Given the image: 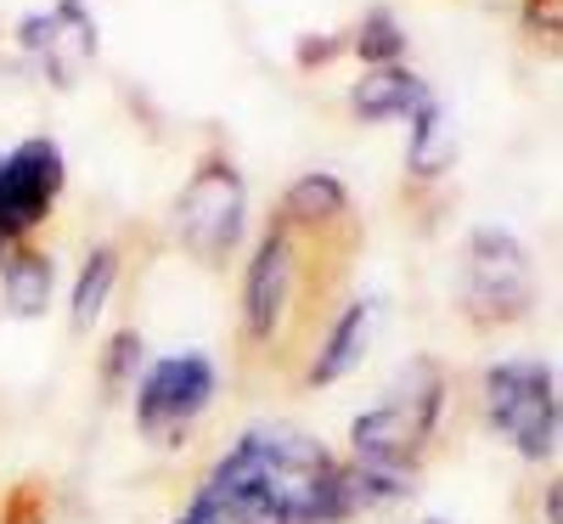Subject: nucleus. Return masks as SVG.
Instances as JSON below:
<instances>
[{"label":"nucleus","mask_w":563,"mask_h":524,"mask_svg":"<svg viewBox=\"0 0 563 524\" xmlns=\"http://www.w3.org/2000/svg\"><path fill=\"white\" fill-rule=\"evenodd\" d=\"M63 193V153H57V141H23V148L0 164V237H18L29 231L45 209L57 204Z\"/></svg>","instance_id":"20e7f679"},{"label":"nucleus","mask_w":563,"mask_h":524,"mask_svg":"<svg viewBox=\"0 0 563 524\" xmlns=\"http://www.w3.org/2000/svg\"><path fill=\"white\" fill-rule=\"evenodd\" d=\"M180 524H249V518H243L238 507H231L225 496H214V491L203 485V491H198V502L180 513Z\"/></svg>","instance_id":"dca6fc26"},{"label":"nucleus","mask_w":563,"mask_h":524,"mask_svg":"<svg viewBox=\"0 0 563 524\" xmlns=\"http://www.w3.org/2000/svg\"><path fill=\"white\" fill-rule=\"evenodd\" d=\"M451 164V130L440 119V102L411 113V170L417 175H440Z\"/></svg>","instance_id":"f8f14e48"},{"label":"nucleus","mask_w":563,"mask_h":524,"mask_svg":"<svg viewBox=\"0 0 563 524\" xmlns=\"http://www.w3.org/2000/svg\"><path fill=\"white\" fill-rule=\"evenodd\" d=\"M113 271H119L113 249H97V254L85 260V271H79V288H74V327H90V321L102 316L108 288H113Z\"/></svg>","instance_id":"ddd939ff"},{"label":"nucleus","mask_w":563,"mask_h":524,"mask_svg":"<svg viewBox=\"0 0 563 524\" xmlns=\"http://www.w3.org/2000/svg\"><path fill=\"white\" fill-rule=\"evenodd\" d=\"M0 288H7L12 316H40L45 305H52V260H40V254L12 260L7 276H0Z\"/></svg>","instance_id":"9b49d317"},{"label":"nucleus","mask_w":563,"mask_h":524,"mask_svg":"<svg viewBox=\"0 0 563 524\" xmlns=\"http://www.w3.org/2000/svg\"><path fill=\"white\" fill-rule=\"evenodd\" d=\"M440 372L429 361H417L400 384L372 406L361 423H355V451L366 462H389V468H406L417 457V446L429 440V428L440 417Z\"/></svg>","instance_id":"f257e3e1"},{"label":"nucleus","mask_w":563,"mask_h":524,"mask_svg":"<svg viewBox=\"0 0 563 524\" xmlns=\"http://www.w3.org/2000/svg\"><path fill=\"white\" fill-rule=\"evenodd\" d=\"M355 52L372 57V63H395V57L406 52V34L395 29L389 12H372V18L361 23V34H355Z\"/></svg>","instance_id":"2eb2a0df"},{"label":"nucleus","mask_w":563,"mask_h":524,"mask_svg":"<svg viewBox=\"0 0 563 524\" xmlns=\"http://www.w3.org/2000/svg\"><path fill=\"white\" fill-rule=\"evenodd\" d=\"M462 305L479 321H512L530 310V260L507 231H474Z\"/></svg>","instance_id":"7ed1b4c3"},{"label":"nucleus","mask_w":563,"mask_h":524,"mask_svg":"<svg viewBox=\"0 0 563 524\" xmlns=\"http://www.w3.org/2000/svg\"><path fill=\"white\" fill-rule=\"evenodd\" d=\"M372 316H378V305H355V310H344L339 332L327 339L321 361L310 367V384H333V378H344V372L361 361V350L372 345Z\"/></svg>","instance_id":"9d476101"},{"label":"nucleus","mask_w":563,"mask_h":524,"mask_svg":"<svg viewBox=\"0 0 563 524\" xmlns=\"http://www.w3.org/2000/svg\"><path fill=\"white\" fill-rule=\"evenodd\" d=\"M429 102H434L429 85L400 74V68H378L372 79H361V90H355V113L361 119H406V113L429 108Z\"/></svg>","instance_id":"1a4fd4ad"},{"label":"nucleus","mask_w":563,"mask_h":524,"mask_svg":"<svg viewBox=\"0 0 563 524\" xmlns=\"http://www.w3.org/2000/svg\"><path fill=\"white\" fill-rule=\"evenodd\" d=\"M243 231V181L231 164H203L180 198V237L198 254H225Z\"/></svg>","instance_id":"39448f33"},{"label":"nucleus","mask_w":563,"mask_h":524,"mask_svg":"<svg viewBox=\"0 0 563 524\" xmlns=\"http://www.w3.org/2000/svg\"><path fill=\"white\" fill-rule=\"evenodd\" d=\"M288 288H294V249H288V237H271V243L254 254V271H249V332L254 339H265V332L282 321Z\"/></svg>","instance_id":"6e6552de"},{"label":"nucleus","mask_w":563,"mask_h":524,"mask_svg":"<svg viewBox=\"0 0 563 524\" xmlns=\"http://www.w3.org/2000/svg\"><path fill=\"white\" fill-rule=\"evenodd\" d=\"M485 390H490V423L501 428V435L519 446L530 462L552 457V440H558L552 372L536 367V361H507V367H490Z\"/></svg>","instance_id":"f03ea898"},{"label":"nucleus","mask_w":563,"mask_h":524,"mask_svg":"<svg viewBox=\"0 0 563 524\" xmlns=\"http://www.w3.org/2000/svg\"><path fill=\"white\" fill-rule=\"evenodd\" d=\"M23 45L45 63V74L68 85L90 57H97V23L85 18L79 0H63L52 18H34V23L23 29Z\"/></svg>","instance_id":"0eeeda50"},{"label":"nucleus","mask_w":563,"mask_h":524,"mask_svg":"<svg viewBox=\"0 0 563 524\" xmlns=\"http://www.w3.org/2000/svg\"><path fill=\"white\" fill-rule=\"evenodd\" d=\"M214 395V367L203 356H175V361H158L141 384V428L158 440L180 435Z\"/></svg>","instance_id":"423d86ee"},{"label":"nucleus","mask_w":563,"mask_h":524,"mask_svg":"<svg viewBox=\"0 0 563 524\" xmlns=\"http://www.w3.org/2000/svg\"><path fill=\"white\" fill-rule=\"evenodd\" d=\"M344 209V186L333 175H305L294 193H288V215L294 220H327Z\"/></svg>","instance_id":"4468645a"}]
</instances>
